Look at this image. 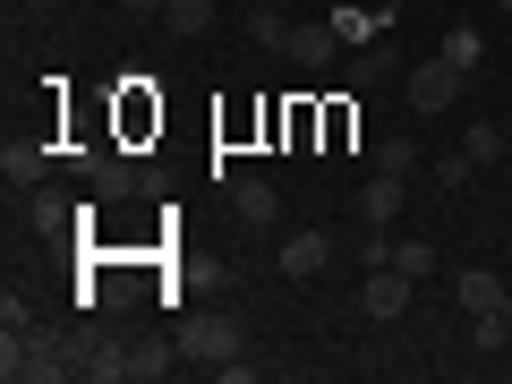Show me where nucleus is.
<instances>
[{
    "label": "nucleus",
    "mask_w": 512,
    "mask_h": 384,
    "mask_svg": "<svg viewBox=\"0 0 512 384\" xmlns=\"http://www.w3.org/2000/svg\"><path fill=\"white\" fill-rule=\"evenodd\" d=\"M461 86H470V77L453 69V60H419V69H410V111H427V120H436V111H453L461 103Z\"/></svg>",
    "instance_id": "39448f33"
},
{
    "label": "nucleus",
    "mask_w": 512,
    "mask_h": 384,
    "mask_svg": "<svg viewBox=\"0 0 512 384\" xmlns=\"http://www.w3.org/2000/svg\"><path fill=\"white\" fill-rule=\"evenodd\" d=\"M487 9H512V0H487Z\"/></svg>",
    "instance_id": "c756f323"
},
{
    "label": "nucleus",
    "mask_w": 512,
    "mask_h": 384,
    "mask_svg": "<svg viewBox=\"0 0 512 384\" xmlns=\"http://www.w3.org/2000/svg\"><path fill=\"white\" fill-rule=\"evenodd\" d=\"M248 35L265 43V52H282V43H291V9H274V0H256V18H248Z\"/></svg>",
    "instance_id": "6ab92c4d"
},
{
    "label": "nucleus",
    "mask_w": 512,
    "mask_h": 384,
    "mask_svg": "<svg viewBox=\"0 0 512 384\" xmlns=\"http://www.w3.org/2000/svg\"><path fill=\"white\" fill-rule=\"evenodd\" d=\"M128 18H163V0H120Z\"/></svg>",
    "instance_id": "393cba45"
},
{
    "label": "nucleus",
    "mask_w": 512,
    "mask_h": 384,
    "mask_svg": "<svg viewBox=\"0 0 512 384\" xmlns=\"http://www.w3.org/2000/svg\"><path fill=\"white\" fill-rule=\"evenodd\" d=\"M180 342H120V384H163Z\"/></svg>",
    "instance_id": "9d476101"
},
{
    "label": "nucleus",
    "mask_w": 512,
    "mask_h": 384,
    "mask_svg": "<svg viewBox=\"0 0 512 384\" xmlns=\"http://www.w3.org/2000/svg\"><path fill=\"white\" fill-rule=\"evenodd\" d=\"M350 137H359V103H342V94H333V103H325V154H342Z\"/></svg>",
    "instance_id": "aec40b11"
},
{
    "label": "nucleus",
    "mask_w": 512,
    "mask_h": 384,
    "mask_svg": "<svg viewBox=\"0 0 512 384\" xmlns=\"http://www.w3.org/2000/svg\"><path fill=\"white\" fill-rule=\"evenodd\" d=\"M333 256H342V248H333V231H291V239H282V274L316 282V274L333 265Z\"/></svg>",
    "instance_id": "1a4fd4ad"
},
{
    "label": "nucleus",
    "mask_w": 512,
    "mask_h": 384,
    "mask_svg": "<svg viewBox=\"0 0 512 384\" xmlns=\"http://www.w3.org/2000/svg\"><path fill=\"white\" fill-rule=\"evenodd\" d=\"M453 299H461V316H495V308H504V282H495V274H461Z\"/></svg>",
    "instance_id": "2eb2a0df"
},
{
    "label": "nucleus",
    "mask_w": 512,
    "mask_h": 384,
    "mask_svg": "<svg viewBox=\"0 0 512 384\" xmlns=\"http://www.w3.org/2000/svg\"><path fill=\"white\" fill-rule=\"evenodd\" d=\"M367 163H376V171H393V180H410V171H419V146H402V137H384V146L367 154Z\"/></svg>",
    "instance_id": "5701e85b"
},
{
    "label": "nucleus",
    "mask_w": 512,
    "mask_h": 384,
    "mask_svg": "<svg viewBox=\"0 0 512 384\" xmlns=\"http://www.w3.org/2000/svg\"><path fill=\"white\" fill-rule=\"evenodd\" d=\"M333 26H342V43H350V52H367V43H376L393 18H384L376 0H342V9H333Z\"/></svg>",
    "instance_id": "ddd939ff"
},
{
    "label": "nucleus",
    "mask_w": 512,
    "mask_h": 384,
    "mask_svg": "<svg viewBox=\"0 0 512 384\" xmlns=\"http://www.w3.org/2000/svg\"><path fill=\"white\" fill-rule=\"evenodd\" d=\"M69 359H77V376H94V384H120V342H111L103 325H77V333H69Z\"/></svg>",
    "instance_id": "6e6552de"
},
{
    "label": "nucleus",
    "mask_w": 512,
    "mask_h": 384,
    "mask_svg": "<svg viewBox=\"0 0 512 384\" xmlns=\"http://www.w3.org/2000/svg\"><path fill=\"white\" fill-rule=\"evenodd\" d=\"M350 43H342V26L333 18H291V43H282V60H299V69H333Z\"/></svg>",
    "instance_id": "423d86ee"
},
{
    "label": "nucleus",
    "mask_w": 512,
    "mask_h": 384,
    "mask_svg": "<svg viewBox=\"0 0 512 384\" xmlns=\"http://www.w3.org/2000/svg\"><path fill=\"white\" fill-rule=\"evenodd\" d=\"M171 342H180V359H205L214 376H231V367L248 359V333H239V316H180V325H171Z\"/></svg>",
    "instance_id": "f03ea898"
},
{
    "label": "nucleus",
    "mask_w": 512,
    "mask_h": 384,
    "mask_svg": "<svg viewBox=\"0 0 512 384\" xmlns=\"http://www.w3.org/2000/svg\"><path fill=\"white\" fill-rule=\"evenodd\" d=\"M470 171H478L470 154H444V163H436V188H444V197H453V188H470Z\"/></svg>",
    "instance_id": "b1692460"
},
{
    "label": "nucleus",
    "mask_w": 512,
    "mask_h": 384,
    "mask_svg": "<svg viewBox=\"0 0 512 384\" xmlns=\"http://www.w3.org/2000/svg\"><path fill=\"white\" fill-rule=\"evenodd\" d=\"M0 376H9V384H60V376H77V359H69V333L9 325V342H0Z\"/></svg>",
    "instance_id": "f257e3e1"
},
{
    "label": "nucleus",
    "mask_w": 512,
    "mask_h": 384,
    "mask_svg": "<svg viewBox=\"0 0 512 384\" xmlns=\"http://www.w3.org/2000/svg\"><path fill=\"white\" fill-rule=\"evenodd\" d=\"M9 9H35V18H43V9H60V0H9Z\"/></svg>",
    "instance_id": "a878e982"
},
{
    "label": "nucleus",
    "mask_w": 512,
    "mask_h": 384,
    "mask_svg": "<svg viewBox=\"0 0 512 384\" xmlns=\"http://www.w3.org/2000/svg\"><path fill=\"white\" fill-rule=\"evenodd\" d=\"M111 128H120V146L163 137V94H154L146 77H120V94H111Z\"/></svg>",
    "instance_id": "20e7f679"
},
{
    "label": "nucleus",
    "mask_w": 512,
    "mask_h": 384,
    "mask_svg": "<svg viewBox=\"0 0 512 384\" xmlns=\"http://www.w3.org/2000/svg\"><path fill=\"white\" fill-rule=\"evenodd\" d=\"M376 9H384V18H393V9H410V0H376Z\"/></svg>",
    "instance_id": "bb28decb"
},
{
    "label": "nucleus",
    "mask_w": 512,
    "mask_h": 384,
    "mask_svg": "<svg viewBox=\"0 0 512 384\" xmlns=\"http://www.w3.org/2000/svg\"><path fill=\"white\" fill-rule=\"evenodd\" d=\"M504 325H512V291H504Z\"/></svg>",
    "instance_id": "cd10ccee"
},
{
    "label": "nucleus",
    "mask_w": 512,
    "mask_h": 384,
    "mask_svg": "<svg viewBox=\"0 0 512 384\" xmlns=\"http://www.w3.org/2000/svg\"><path fill=\"white\" fill-rule=\"evenodd\" d=\"M393 69H402V52H393V43H367V52H359V69H350V86H384V77H393Z\"/></svg>",
    "instance_id": "a211bd4d"
},
{
    "label": "nucleus",
    "mask_w": 512,
    "mask_h": 384,
    "mask_svg": "<svg viewBox=\"0 0 512 384\" xmlns=\"http://www.w3.org/2000/svg\"><path fill=\"white\" fill-rule=\"evenodd\" d=\"M402 188H410V180H393V171H367V188H359V222H367V231L402 222Z\"/></svg>",
    "instance_id": "9b49d317"
},
{
    "label": "nucleus",
    "mask_w": 512,
    "mask_h": 384,
    "mask_svg": "<svg viewBox=\"0 0 512 384\" xmlns=\"http://www.w3.org/2000/svg\"><path fill=\"white\" fill-rule=\"evenodd\" d=\"M478 52H487V43H478V26H444V43H436V60H453L461 77H478Z\"/></svg>",
    "instance_id": "f3484780"
},
{
    "label": "nucleus",
    "mask_w": 512,
    "mask_h": 384,
    "mask_svg": "<svg viewBox=\"0 0 512 384\" xmlns=\"http://www.w3.org/2000/svg\"><path fill=\"white\" fill-rule=\"evenodd\" d=\"M393 265H402L410 282H427L436 274V248H427V239H393Z\"/></svg>",
    "instance_id": "4be33fe9"
},
{
    "label": "nucleus",
    "mask_w": 512,
    "mask_h": 384,
    "mask_svg": "<svg viewBox=\"0 0 512 384\" xmlns=\"http://www.w3.org/2000/svg\"><path fill=\"white\" fill-rule=\"evenodd\" d=\"M274 9H299V0H274Z\"/></svg>",
    "instance_id": "c85d7f7f"
},
{
    "label": "nucleus",
    "mask_w": 512,
    "mask_h": 384,
    "mask_svg": "<svg viewBox=\"0 0 512 384\" xmlns=\"http://www.w3.org/2000/svg\"><path fill=\"white\" fill-rule=\"evenodd\" d=\"M410 291H419V282L384 256V265H367V274H359V316H367V325H402V316H410Z\"/></svg>",
    "instance_id": "7ed1b4c3"
},
{
    "label": "nucleus",
    "mask_w": 512,
    "mask_h": 384,
    "mask_svg": "<svg viewBox=\"0 0 512 384\" xmlns=\"http://www.w3.org/2000/svg\"><path fill=\"white\" fill-rule=\"evenodd\" d=\"M163 26H171L180 43H197L205 26H214V0H163Z\"/></svg>",
    "instance_id": "dca6fc26"
},
{
    "label": "nucleus",
    "mask_w": 512,
    "mask_h": 384,
    "mask_svg": "<svg viewBox=\"0 0 512 384\" xmlns=\"http://www.w3.org/2000/svg\"><path fill=\"white\" fill-rule=\"evenodd\" d=\"M52 163H60L52 137H9V146H0V180H9V197H18V188H43Z\"/></svg>",
    "instance_id": "0eeeda50"
},
{
    "label": "nucleus",
    "mask_w": 512,
    "mask_h": 384,
    "mask_svg": "<svg viewBox=\"0 0 512 384\" xmlns=\"http://www.w3.org/2000/svg\"><path fill=\"white\" fill-rule=\"evenodd\" d=\"M231 214H239V222H256V231H274V222H282L274 180H256V171H248V180H231Z\"/></svg>",
    "instance_id": "f8f14e48"
},
{
    "label": "nucleus",
    "mask_w": 512,
    "mask_h": 384,
    "mask_svg": "<svg viewBox=\"0 0 512 384\" xmlns=\"http://www.w3.org/2000/svg\"><path fill=\"white\" fill-rule=\"evenodd\" d=\"M69 222H86V205L52 197V188H26V231H69Z\"/></svg>",
    "instance_id": "4468645a"
},
{
    "label": "nucleus",
    "mask_w": 512,
    "mask_h": 384,
    "mask_svg": "<svg viewBox=\"0 0 512 384\" xmlns=\"http://www.w3.org/2000/svg\"><path fill=\"white\" fill-rule=\"evenodd\" d=\"M461 154H470L478 171H487V163H504V128H495V120H478L470 137H461Z\"/></svg>",
    "instance_id": "412c9836"
}]
</instances>
